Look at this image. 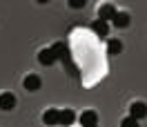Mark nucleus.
<instances>
[{
	"label": "nucleus",
	"mask_w": 147,
	"mask_h": 127,
	"mask_svg": "<svg viewBox=\"0 0 147 127\" xmlns=\"http://www.w3.org/2000/svg\"><path fill=\"white\" fill-rule=\"evenodd\" d=\"M78 120H80V127H94V125H98V116H96V111H92V109L83 111Z\"/></svg>",
	"instance_id": "nucleus-1"
},
{
	"label": "nucleus",
	"mask_w": 147,
	"mask_h": 127,
	"mask_svg": "<svg viewBox=\"0 0 147 127\" xmlns=\"http://www.w3.org/2000/svg\"><path fill=\"white\" fill-rule=\"evenodd\" d=\"M42 123L45 125H60V109H47L42 114Z\"/></svg>",
	"instance_id": "nucleus-2"
},
{
	"label": "nucleus",
	"mask_w": 147,
	"mask_h": 127,
	"mask_svg": "<svg viewBox=\"0 0 147 127\" xmlns=\"http://www.w3.org/2000/svg\"><path fill=\"white\" fill-rule=\"evenodd\" d=\"M16 107V96L11 94V91H5V94H0V109H5V111H9V109Z\"/></svg>",
	"instance_id": "nucleus-3"
},
{
	"label": "nucleus",
	"mask_w": 147,
	"mask_h": 127,
	"mask_svg": "<svg viewBox=\"0 0 147 127\" xmlns=\"http://www.w3.org/2000/svg\"><path fill=\"white\" fill-rule=\"evenodd\" d=\"M56 58L58 56L54 54V49L51 47H47V49H40V54H38V60H40V65H54Z\"/></svg>",
	"instance_id": "nucleus-4"
},
{
	"label": "nucleus",
	"mask_w": 147,
	"mask_h": 127,
	"mask_svg": "<svg viewBox=\"0 0 147 127\" xmlns=\"http://www.w3.org/2000/svg\"><path fill=\"white\" fill-rule=\"evenodd\" d=\"M40 78H38L36 74H29V76H25V80H22V87L27 91H36V89H40Z\"/></svg>",
	"instance_id": "nucleus-5"
},
{
	"label": "nucleus",
	"mask_w": 147,
	"mask_h": 127,
	"mask_svg": "<svg viewBox=\"0 0 147 127\" xmlns=\"http://www.w3.org/2000/svg\"><path fill=\"white\" fill-rule=\"evenodd\" d=\"M114 16H116V7H114V5L105 2L102 7H98V18L100 20H111Z\"/></svg>",
	"instance_id": "nucleus-6"
},
{
	"label": "nucleus",
	"mask_w": 147,
	"mask_h": 127,
	"mask_svg": "<svg viewBox=\"0 0 147 127\" xmlns=\"http://www.w3.org/2000/svg\"><path fill=\"white\" fill-rule=\"evenodd\" d=\"M92 29H94V34H96V36H107V34H109V25H107V20H94L92 22Z\"/></svg>",
	"instance_id": "nucleus-7"
},
{
	"label": "nucleus",
	"mask_w": 147,
	"mask_h": 127,
	"mask_svg": "<svg viewBox=\"0 0 147 127\" xmlns=\"http://www.w3.org/2000/svg\"><path fill=\"white\" fill-rule=\"evenodd\" d=\"M129 114H131L134 118H145L147 116V105H145V103H131Z\"/></svg>",
	"instance_id": "nucleus-8"
},
{
	"label": "nucleus",
	"mask_w": 147,
	"mask_h": 127,
	"mask_svg": "<svg viewBox=\"0 0 147 127\" xmlns=\"http://www.w3.org/2000/svg\"><path fill=\"white\" fill-rule=\"evenodd\" d=\"M111 22H114V27H127L129 25V14L127 11H116V16L111 18Z\"/></svg>",
	"instance_id": "nucleus-9"
},
{
	"label": "nucleus",
	"mask_w": 147,
	"mask_h": 127,
	"mask_svg": "<svg viewBox=\"0 0 147 127\" xmlns=\"http://www.w3.org/2000/svg\"><path fill=\"white\" fill-rule=\"evenodd\" d=\"M120 51H123V43H120L118 38H111L109 43H107V54L116 56V54H120Z\"/></svg>",
	"instance_id": "nucleus-10"
},
{
	"label": "nucleus",
	"mask_w": 147,
	"mask_h": 127,
	"mask_svg": "<svg viewBox=\"0 0 147 127\" xmlns=\"http://www.w3.org/2000/svg\"><path fill=\"white\" fill-rule=\"evenodd\" d=\"M74 120H76V116H74V111H71V109H60V125L69 127Z\"/></svg>",
	"instance_id": "nucleus-11"
},
{
	"label": "nucleus",
	"mask_w": 147,
	"mask_h": 127,
	"mask_svg": "<svg viewBox=\"0 0 147 127\" xmlns=\"http://www.w3.org/2000/svg\"><path fill=\"white\" fill-rule=\"evenodd\" d=\"M51 49H54V54L58 56L60 60H65V58H67V47H65L63 43H56V45L51 47Z\"/></svg>",
	"instance_id": "nucleus-12"
},
{
	"label": "nucleus",
	"mask_w": 147,
	"mask_h": 127,
	"mask_svg": "<svg viewBox=\"0 0 147 127\" xmlns=\"http://www.w3.org/2000/svg\"><path fill=\"white\" fill-rule=\"evenodd\" d=\"M120 127H138V118H134L131 114H129L127 118H123V123H120Z\"/></svg>",
	"instance_id": "nucleus-13"
},
{
	"label": "nucleus",
	"mask_w": 147,
	"mask_h": 127,
	"mask_svg": "<svg viewBox=\"0 0 147 127\" xmlns=\"http://www.w3.org/2000/svg\"><path fill=\"white\" fill-rule=\"evenodd\" d=\"M67 2H69L71 9H83L85 5H87V0H67Z\"/></svg>",
	"instance_id": "nucleus-14"
},
{
	"label": "nucleus",
	"mask_w": 147,
	"mask_h": 127,
	"mask_svg": "<svg viewBox=\"0 0 147 127\" xmlns=\"http://www.w3.org/2000/svg\"><path fill=\"white\" fill-rule=\"evenodd\" d=\"M36 2H49V0H36Z\"/></svg>",
	"instance_id": "nucleus-15"
},
{
	"label": "nucleus",
	"mask_w": 147,
	"mask_h": 127,
	"mask_svg": "<svg viewBox=\"0 0 147 127\" xmlns=\"http://www.w3.org/2000/svg\"><path fill=\"white\" fill-rule=\"evenodd\" d=\"M94 127H98V125H94Z\"/></svg>",
	"instance_id": "nucleus-16"
}]
</instances>
